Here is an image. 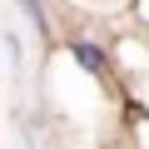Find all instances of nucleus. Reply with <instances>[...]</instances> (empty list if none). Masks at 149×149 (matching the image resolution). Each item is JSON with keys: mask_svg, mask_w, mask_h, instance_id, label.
I'll return each instance as SVG.
<instances>
[{"mask_svg": "<svg viewBox=\"0 0 149 149\" xmlns=\"http://www.w3.org/2000/svg\"><path fill=\"white\" fill-rule=\"evenodd\" d=\"M60 50H65V60L80 70V74H90V80H109L114 74V50L100 40V35H85V30H70L65 40H60Z\"/></svg>", "mask_w": 149, "mask_h": 149, "instance_id": "obj_1", "label": "nucleus"}, {"mask_svg": "<svg viewBox=\"0 0 149 149\" xmlns=\"http://www.w3.org/2000/svg\"><path fill=\"white\" fill-rule=\"evenodd\" d=\"M15 10L30 20V30H35L45 45L55 40V15H50V5H45V0H15Z\"/></svg>", "mask_w": 149, "mask_h": 149, "instance_id": "obj_2", "label": "nucleus"}, {"mask_svg": "<svg viewBox=\"0 0 149 149\" xmlns=\"http://www.w3.org/2000/svg\"><path fill=\"white\" fill-rule=\"evenodd\" d=\"M0 50H5L10 70H20V65H25V50H20V35H5V40H0Z\"/></svg>", "mask_w": 149, "mask_h": 149, "instance_id": "obj_3", "label": "nucleus"}, {"mask_svg": "<svg viewBox=\"0 0 149 149\" xmlns=\"http://www.w3.org/2000/svg\"><path fill=\"white\" fill-rule=\"evenodd\" d=\"M0 65H5V50H0Z\"/></svg>", "mask_w": 149, "mask_h": 149, "instance_id": "obj_4", "label": "nucleus"}]
</instances>
